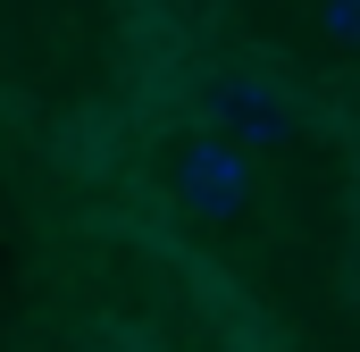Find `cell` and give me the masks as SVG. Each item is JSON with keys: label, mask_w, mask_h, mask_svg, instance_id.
Returning a JSON list of instances; mask_svg holds the SVG:
<instances>
[{"label": "cell", "mask_w": 360, "mask_h": 352, "mask_svg": "<svg viewBox=\"0 0 360 352\" xmlns=\"http://www.w3.org/2000/svg\"><path fill=\"white\" fill-rule=\"evenodd\" d=\"M319 25L327 42H360V0H319Z\"/></svg>", "instance_id": "cell-3"}, {"label": "cell", "mask_w": 360, "mask_h": 352, "mask_svg": "<svg viewBox=\"0 0 360 352\" xmlns=\"http://www.w3.org/2000/svg\"><path fill=\"white\" fill-rule=\"evenodd\" d=\"M176 201L193 218H235L252 201V151L235 134H201L176 151Z\"/></svg>", "instance_id": "cell-1"}, {"label": "cell", "mask_w": 360, "mask_h": 352, "mask_svg": "<svg viewBox=\"0 0 360 352\" xmlns=\"http://www.w3.org/2000/svg\"><path fill=\"white\" fill-rule=\"evenodd\" d=\"M218 126L235 143H285L293 134V92L276 76H226L218 84Z\"/></svg>", "instance_id": "cell-2"}]
</instances>
